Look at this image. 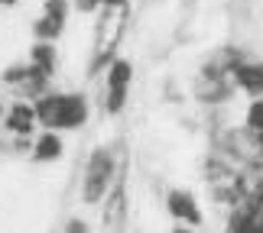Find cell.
<instances>
[{"instance_id":"obj_1","label":"cell","mask_w":263,"mask_h":233,"mask_svg":"<svg viewBox=\"0 0 263 233\" xmlns=\"http://www.w3.org/2000/svg\"><path fill=\"white\" fill-rule=\"evenodd\" d=\"M130 26V4L101 7L95 19V36H91V58H88V78H98L104 68L117 58V49Z\"/></svg>"},{"instance_id":"obj_2","label":"cell","mask_w":263,"mask_h":233,"mask_svg":"<svg viewBox=\"0 0 263 233\" xmlns=\"http://www.w3.org/2000/svg\"><path fill=\"white\" fill-rule=\"evenodd\" d=\"M36 117L43 130H55V133H68V130H82L91 117V104L82 91H52L49 88L43 97L33 100Z\"/></svg>"},{"instance_id":"obj_3","label":"cell","mask_w":263,"mask_h":233,"mask_svg":"<svg viewBox=\"0 0 263 233\" xmlns=\"http://www.w3.org/2000/svg\"><path fill=\"white\" fill-rule=\"evenodd\" d=\"M114 153L107 146H95L85 162V175H82V201L85 204H101L107 198L110 185H114Z\"/></svg>"},{"instance_id":"obj_4","label":"cell","mask_w":263,"mask_h":233,"mask_svg":"<svg viewBox=\"0 0 263 233\" xmlns=\"http://www.w3.org/2000/svg\"><path fill=\"white\" fill-rule=\"evenodd\" d=\"M221 153L240 162L247 172H263V133H254L247 126H234L218 139Z\"/></svg>"},{"instance_id":"obj_5","label":"cell","mask_w":263,"mask_h":233,"mask_svg":"<svg viewBox=\"0 0 263 233\" xmlns=\"http://www.w3.org/2000/svg\"><path fill=\"white\" fill-rule=\"evenodd\" d=\"M0 84H4L13 97L36 100L52 88V78L46 72H39L36 65H29V62H13V65H7L4 72H0Z\"/></svg>"},{"instance_id":"obj_6","label":"cell","mask_w":263,"mask_h":233,"mask_svg":"<svg viewBox=\"0 0 263 233\" xmlns=\"http://www.w3.org/2000/svg\"><path fill=\"white\" fill-rule=\"evenodd\" d=\"M101 78H104V88H101V104H104V110L110 117H117L120 110L127 107L130 100V84H134V65L127 62V58H114L104 72H101Z\"/></svg>"},{"instance_id":"obj_7","label":"cell","mask_w":263,"mask_h":233,"mask_svg":"<svg viewBox=\"0 0 263 233\" xmlns=\"http://www.w3.org/2000/svg\"><path fill=\"white\" fill-rule=\"evenodd\" d=\"M205 178L211 188V198L218 204H234L240 195V181H244V172L234 168V162L228 156H211L205 162Z\"/></svg>"},{"instance_id":"obj_8","label":"cell","mask_w":263,"mask_h":233,"mask_svg":"<svg viewBox=\"0 0 263 233\" xmlns=\"http://www.w3.org/2000/svg\"><path fill=\"white\" fill-rule=\"evenodd\" d=\"M68 10H72V0H43V13L33 19L29 33L33 39H43V43H59L65 33L68 23Z\"/></svg>"},{"instance_id":"obj_9","label":"cell","mask_w":263,"mask_h":233,"mask_svg":"<svg viewBox=\"0 0 263 233\" xmlns=\"http://www.w3.org/2000/svg\"><path fill=\"white\" fill-rule=\"evenodd\" d=\"M7 136H33L36 126H39V117H36V104L33 100H23V97H13L4 110V120H0Z\"/></svg>"},{"instance_id":"obj_10","label":"cell","mask_w":263,"mask_h":233,"mask_svg":"<svg viewBox=\"0 0 263 233\" xmlns=\"http://www.w3.org/2000/svg\"><path fill=\"white\" fill-rule=\"evenodd\" d=\"M166 210H169V217L176 220V224H189V227H198L201 224V207H198V201L192 191L185 188H173L166 195Z\"/></svg>"},{"instance_id":"obj_11","label":"cell","mask_w":263,"mask_h":233,"mask_svg":"<svg viewBox=\"0 0 263 233\" xmlns=\"http://www.w3.org/2000/svg\"><path fill=\"white\" fill-rule=\"evenodd\" d=\"M234 88L244 91L247 97H263V62L240 58V65L234 68Z\"/></svg>"},{"instance_id":"obj_12","label":"cell","mask_w":263,"mask_h":233,"mask_svg":"<svg viewBox=\"0 0 263 233\" xmlns=\"http://www.w3.org/2000/svg\"><path fill=\"white\" fill-rule=\"evenodd\" d=\"M65 153V143H62V133H55V130H43V133L33 136V146H29V156L33 162L39 165H46V162H59Z\"/></svg>"},{"instance_id":"obj_13","label":"cell","mask_w":263,"mask_h":233,"mask_svg":"<svg viewBox=\"0 0 263 233\" xmlns=\"http://www.w3.org/2000/svg\"><path fill=\"white\" fill-rule=\"evenodd\" d=\"M26 62L36 65L39 72H46L49 78H52V75L59 72V46H55V43H43V39H33Z\"/></svg>"},{"instance_id":"obj_14","label":"cell","mask_w":263,"mask_h":233,"mask_svg":"<svg viewBox=\"0 0 263 233\" xmlns=\"http://www.w3.org/2000/svg\"><path fill=\"white\" fill-rule=\"evenodd\" d=\"M244 126L254 130V133H263V97H250L247 114H244Z\"/></svg>"},{"instance_id":"obj_15","label":"cell","mask_w":263,"mask_h":233,"mask_svg":"<svg viewBox=\"0 0 263 233\" xmlns=\"http://www.w3.org/2000/svg\"><path fill=\"white\" fill-rule=\"evenodd\" d=\"M114 4H130V0H75L78 13H98L101 7H114Z\"/></svg>"},{"instance_id":"obj_16","label":"cell","mask_w":263,"mask_h":233,"mask_svg":"<svg viewBox=\"0 0 263 233\" xmlns=\"http://www.w3.org/2000/svg\"><path fill=\"white\" fill-rule=\"evenodd\" d=\"M65 233H91V230H88V224H85L82 217H72V220L65 224Z\"/></svg>"},{"instance_id":"obj_17","label":"cell","mask_w":263,"mask_h":233,"mask_svg":"<svg viewBox=\"0 0 263 233\" xmlns=\"http://www.w3.org/2000/svg\"><path fill=\"white\" fill-rule=\"evenodd\" d=\"M169 233H195V230H192L189 224H176V227H173V230H169Z\"/></svg>"},{"instance_id":"obj_18","label":"cell","mask_w":263,"mask_h":233,"mask_svg":"<svg viewBox=\"0 0 263 233\" xmlns=\"http://www.w3.org/2000/svg\"><path fill=\"white\" fill-rule=\"evenodd\" d=\"M13 7H20V0H0V10H13Z\"/></svg>"},{"instance_id":"obj_19","label":"cell","mask_w":263,"mask_h":233,"mask_svg":"<svg viewBox=\"0 0 263 233\" xmlns=\"http://www.w3.org/2000/svg\"><path fill=\"white\" fill-rule=\"evenodd\" d=\"M4 110H7V104H4V100H0V120H4Z\"/></svg>"}]
</instances>
